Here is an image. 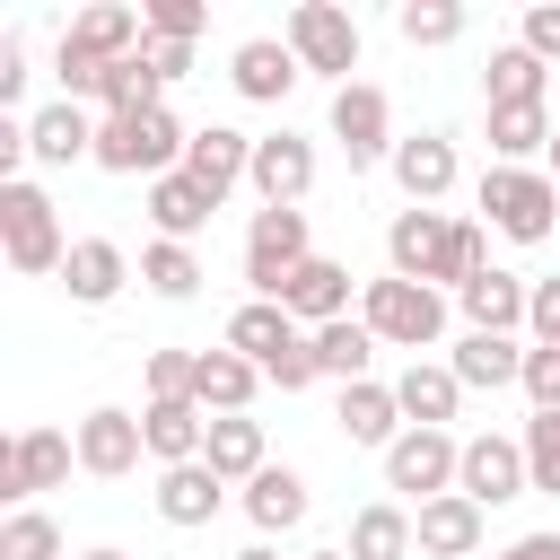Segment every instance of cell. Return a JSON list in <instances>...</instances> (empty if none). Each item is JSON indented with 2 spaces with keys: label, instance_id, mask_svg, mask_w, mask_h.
I'll return each instance as SVG.
<instances>
[{
  "label": "cell",
  "instance_id": "obj_1",
  "mask_svg": "<svg viewBox=\"0 0 560 560\" xmlns=\"http://www.w3.org/2000/svg\"><path fill=\"white\" fill-rule=\"evenodd\" d=\"M385 262H394V280H446V289H464V280H481L490 271V228L481 219H446V210H402L394 228H385Z\"/></svg>",
  "mask_w": 560,
  "mask_h": 560
},
{
  "label": "cell",
  "instance_id": "obj_2",
  "mask_svg": "<svg viewBox=\"0 0 560 560\" xmlns=\"http://www.w3.org/2000/svg\"><path fill=\"white\" fill-rule=\"evenodd\" d=\"M140 44H149V18H140V9H122V0L79 9L70 35H61V52H52V70H61V105L96 96V79H105L122 52H140Z\"/></svg>",
  "mask_w": 560,
  "mask_h": 560
},
{
  "label": "cell",
  "instance_id": "obj_3",
  "mask_svg": "<svg viewBox=\"0 0 560 560\" xmlns=\"http://www.w3.org/2000/svg\"><path fill=\"white\" fill-rule=\"evenodd\" d=\"M184 149H192V131L166 114V105H149V114H105L96 122V166H114V175H175L184 166Z\"/></svg>",
  "mask_w": 560,
  "mask_h": 560
},
{
  "label": "cell",
  "instance_id": "obj_4",
  "mask_svg": "<svg viewBox=\"0 0 560 560\" xmlns=\"http://www.w3.org/2000/svg\"><path fill=\"white\" fill-rule=\"evenodd\" d=\"M0 254H9V271L18 280H44V271H61L70 262V245H61V219H52V201L18 175V184H0Z\"/></svg>",
  "mask_w": 560,
  "mask_h": 560
},
{
  "label": "cell",
  "instance_id": "obj_5",
  "mask_svg": "<svg viewBox=\"0 0 560 560\" xmlns=\"http://www.w3.org/2000/svg\"><path fill=\"white\" fill-rule=\"evenodd\" d=\"M481 219H490L499 236H516V245H542L551 219H560V184L534 175V166H490V175H481Z\"/></svg>",
  "mask_w": 560,
  "mask_h": 560
},
{
  "label": "cell",
  "instance_id": "obj_6",
  "mask_svg": "<svg viewBox=\"0 0 560 560\" xmlns=\"http://www.w3.org/2000/svg\"><path fill=\"white\" fill-rule=\"evenodd\" d=\"M359 324H368L376 341H394V350H429V341L446 332V298L420 289V280H368Z\"/></svg>",
  "mask_w": 560,
  "mask_h": 560
},
{
  "label": "cell",
  "instance_id": "obj_7",
  "mask_svg": "<svg viewBox=\"0 0 560 560\" xmlns=\"http://www.w3.org/2000/svg\"><path fill=\"white\" fill-rule=\"evenodd\" d=\"M289 52H298V70H324V79L350 88V70H359V18L332 9V0H298L289 9Z\"/></svg>",
  "mask_w": 560,
  "mask_h": 560
},
{
  "label": "cell",
  "instance_id": "obj_8",
  "mask_svg": "<svg viewBox=\"0 0 560 560\" xmlns=\"http://www.w3.org/2000/svg\"><path fill=\"white\" fill-rule=\"evenodd\" d=\"M455 472H464V446L446 438V429H402L394 446H385V490H402V499H446L455 490Z\"/></svg>",
  "mask_w": 560,
  "mask_h": 560
},
{
  "label": "cell",
  "instance_id": "obj_9",
  "mask_svg": "<svg viewBox=\"0 0 560 560\" xmlns=\"http://www.w3.org/2000/svg\"><path fill=\"white\" fill-rule=\"evenodd\" d=\"M455 490H464L472 508H508V499H525V490H534V472H525V438H499V429L464 438V472H455Z\"/></svg>",
  "mask_w": 560,
  "mask_h": 560
},
{
  "label": "cell",
  "instance_id": "obj_10",
  "mask_svg": "<svg viewBox=\"0 0 560 560\" xmlns=\"http://www.w3.org/2000/svg\"><path fill=\"white\" fill-rule=\"evenodd\" d=\"M332 140H341V158H350V166L394 158V105H385V88H368V79L332 88Z\"/></svg>",
  "mask_w": 560,
  "mask_h": 560
},
{
  "label": "cell",
  "instance_id": "obj_11",
  "mask_svg": "<svg viewBox=\"0 0 560 560\" xmlns=\"http://www.w3.org/2000/svg\"><path fill=\"white\" fill-rule=\"evenodd\" d=\"M315 245H306V210H254V228H245V280L262 289V298H280V280L306 262Z\"/></svg>",
  "mask_w": 560,
  "mask_h": 560
},
{
  "label": "cell",
  "instance_id": "obj_12",
  "mask_svg": "<svg viewBox=\"0 0 560 560\" xmlns=\"http://www.w3.org/2000/svg\"><path fill=\"white\" fill-rule=\"evenodd\" d=\"M70 464H79V438H61V429H26V438H9V455H0V499H35V490H52V481H70Z\"/></svg>",
  "mask_w": 560,
  "mask_h": 560
},
{
  "label": "cell",
  "instance_id": "obj_13",
  "mask_svg": "<svg viewBox=\"0 0 560 560\" xmlns=\"http://www.w3.org/2000/svg\"><path fill=\"white\" fill-rule=\"evenodd\" d=\"M271 306H289L306 332H324V324H341V315H350V271H341L332 254H306V262L280 280V298H271Z\"/></svg>",
  "mask_w": 560,
  "mask_h": 560
},
{
  "label": "cell",
  "instance_id": "obj_14",
  "mask_svg": "<svg viewBox=\"0 0 560 560\" xmlns=\"http://www.w3.org/2000/svg\"><path fill=\"white\" fill-rule=\"evenodd\" d=\"M245 184L262 192V210H298V201H306V184H315V149H306L298 131L254 140V175H245Z\"/></svg>",
  "mask_w": 560,
  "mask_h": 560
},
{
  "label": "cell",
  "instance_id": "obj_15",
  "mask_svg": "<svg viewBox=\"0 0 560 560\" xmlns=\"http://www.w3.org/2000/svg\"><path fill=\"white\" fill-rule=\"evenodd\" d=\"M228 350H236V359H254V368L271 376V368H280L289 350H306V324H298L289 306L254 298V306H236V315H228Z\"/></svg>",
  "mask_w": 560,
  "mask_h": 560
},
{
  "label": "cell",
  "instance_id": "obj_16",
  "mask_svg": "<svg viewBox=\"0 0 560 560\" xmlns=\"http://www.w3.org/2000/svg\"><path fill=\"white\" fill-rule=\"evenodd\" d=\"M140 455H149V429H140L131 411H114V402H105V411H88V420H79V472L122 481Z\"/></svg>",
  "mask_w": 560,
  "mask_h": 560
},
{
  "label": "cell",
  "instance_id": "obj_17",
  "mask_svg": "<svg viewBox=\"0 0 560 560\" xmlns=\"http://www.w3.org/2000/svg\"><path fill=\"white\" fill-rule=\"evenodd\" d=\"M481 516H490V508H472L464 490H446V499L411 508V542H420L429 560H472V551H481Z\"/></svg>",
  "mask_w": 560,
  "mask_h": 560
},
{
  "label": "cell",
  "instance_id": "obj_18",
  "mask_svg": "<svg viewBox=\"0 0 560 560\" xmlns=\"http://www.w3.org/2000/svg\"><path fill=\"white\" fill-rule=\"evenodd\" d=\"M262 385H271V376H262L254 359H236V350H192V402H201L210 420L245 411V402H254Z\"/></svg>",
  "mask_w": 560,
  "mask_h": 560
},
{
  "label": "cell",
  "instance_id": "obj_19",
  "mask_svg": "<svg viewBox=\"0 0 560 560\" xmlns=\"http://www.w3.org/2000/svg\"><path fill=\"white\" fill-rule=\"evenodd\" d=\"M184 175H192L210 201H228V184L254 175V140L228 131V122H210V131H192V149H184Z\"/></svg>",
  "mask_w": 560,
  "mask_h": 560
},
{
  "label": "cell",
  "instance_id": "obj_20",
  "mask_svg": "<svg viewBox=\"0 0 560 560\" xmlns=\"http://www.w3.org/2000/svg\"><path fill=\"white\" fill-rule=\"evenodd\" d=\"M394 184L411 192V210H429L438 192H455V140H446V131L394 140Z\"/></svg>",
  "mask_w": 560,
  "mask_h": 560
},
{
  "label": "cell",
  "instance_id": "obj_21",
  "mask_svg": "<svg viewBox=\"0 0 560 560\" xmlns=\"http://www.w3.org/2000/svg\"><path fill=\"white\" fill-rule=\"evenodd\" d=\"M122 280H131V262H122V245H114V236H79V245H70V262H61V289H70L79 306H105Z\"/></svg>",
  "mask_w": 560,
  "mask_h": 560
},
{
  "label": "cell",
  "instance_id": "obj_22",
  "mask_svg": "<svg viewBox=\"0 0 560 560\" xmlns=\"http://www.w3.org/2000/svg\"><path fill=\"white\" fill-rule=\"evenodd\" d=\"M394 402H402V420H411V429H446V420H455V402H464V385H455V368L411 359V368L394 376Z\"/></svg>",
  "mask_w": 560,
  "mask_h": 560
},
{
  "label": "cell",
  "instance_id": "obj_23",
  "mask_svg": "<svg viewBox=\"0 0 560 560\" xmlns=\"http://www.w3.org/2000/svg\"><path fill=\"white\" fill-rule=\"evenodd\" d=\"M332 420H341L350 446H394V438H402V402H394V385H376V376H368V385H341V411H332Z\"/></svg>",
  "mask_w": 560,
  "mask_h": 560
},
{
  "label": "cell",
  "instance_id": "obj_24",
  "mask_svg": "<svg viewBox=\"0 0 560 560\" xmlns=\"http://www.w3.org/2000/svg\"><path fill=\"white\" fill-rule=\"evenodd\" d=\"M219 499H228V481H219L210 464H166V472H158V516H166V525H210Z\"/></svg>",
  "mask_w": 560,
  "mask_h": 560
},
{
  "label": "cell",
  "instance_id": "obj_25",
  "mask_svg": "<svg viewBox=\"0 0 560 560\" xmlns=\"http://www.w3.org/2000/svg\"><path fill=\"white\" fill-rule=\"evenodd\" d=\"M228 79H236V96L280 105V96H289V79H298V52H289V44H271V35H254V44H236Z\"/></svg>",
  "mask_w": 560,
  "mask_h": 560
},
{
  "label": "cell",
  "instance_id": "obj_26",
  "mask_svg": "<svg viewBox=\"0 0 560 560\" xmlns=\"http://www.w3.org/2000/svg\"><path fill=\"white\" fill-rule=\"evenodd\" d=\"M26 158H44V166H79V158H96V122H88L79 105H44V114L26 122Z\"/></svg>",
  "mask_w": 560,
  "mask_h": 560
},
{
  "label": "cell",
  "instance_id": "obj_27",
  "mask_svg": "<svg viewBox=\"0 0 560 560\" xmlns=\"http://www.w3.org/2000/svg\"><path fill=\"white\" fill-rule=\"evenodd\" d=\"M455 298H464L472 332H516V324H525V306H534V289H525L516 271H481V280H464Z\"/></svg>",
  "mask_w": 560,
  "mask_h": 560
},
{
  "label": "cell",
  "instance_id": "obj_28",
  "mask_svg": "<svg viewBox=\"0 0 560 560\" xmlns=\"http://www.w3.org/2000/svg\"><path fill=\"white\" fill-rule=\"evenodd\" d=\"M140 429H149V455H158V464H201L210 411H201V402H149Z\"/></svg>",
  "mask_w": 560,
  "mask_h": 560
},
{
  "label": "cell",
  "instance_id": "obj_29",
  "mask_svg": "<svg viewBox=\"0 0 560 560\" xmlns=\"http://www.w3.org/2000/svg\"><path fill=\"white\" fill-rule=\"evenodd\" d=\"M210 210H219V201H210L184 166L149 184V219H158V236H175V245H184V236H201V228H210Z\"/></svg>",
  "mask_w": 560,
  "mask_h": 560
},
{
  "label": "cell",
  "instance_id": "obj_30",
  "mask_svg": "<svg viewBox=\"0 0 560 560\" xmlns=\"http://www.w3.org/2000/svg\"><path fill=\"white\" fill-rule=\"evenodd\" d=\"M446 368H455V385H525V350L508 332H464Z\"/></svg>",
  "mask_w": 560,
  "mask_h": 560
},
{
  "label": "cell",
  "instance_id": "obj_31",
  "mask_svg": "<svg viewBox=\"0 0 560 560\" xmlns=\"http://www.w3.org/2000/svg\"><path fill=\"white\" fill-rule=\"evenodd\" d=\"M201 464H210L219 481H254V472H262V420H245V411L210 420V438H201Z\"/></svg>",
  "mask_w": 560,
  "mask_h": 560
},
{
  "label": "cell",
  "instance_id": "obj_32",
  "mask_svg": "<svg viewBox=\"0 0 560 560\" xmlns=\"http://www.w3.org/2000/svg\"><path fill=\"white\" fill-rule=\"evenodd\" d=\"M245 516H254L262 534H289V525H306V481H298L289 464H262V472L245 481Z\"/></svg>",
  "mask_w": 560,
  "mask_h": 560
},
{
  "label": "cell",
  "instance_id": "obj_33",
  "mask_svg": "<svg viewBox=\"0 0 560 560\" xmlns=\"http://www.w3.org/2000/svg\"><path fill=\"white\" fill-rule=\"evenodd\" d=\"M350 560H411V508H394V499H376V508H359L350 516V542H341Z\"/></svg>",
  "mask_w": 560,
  "mask_h": 560
},
{
  "label": "cell",
  "instance_id": "obj_34",
  "mask_svg": "<svg viewBox=\"0 0 560 560\" xmlns=\"http://www.w3.org/2000/svg\"><path fill=\"white\" fill-rule=\"evenodd\" d=\"M481 96H490V114H499V105H542V61H534L525 44H499L490 70H481Z\"/></svg>",
  "mask_w": 560,
  "mask_h": 560
},
{
  "label": "cell",
  "instance_id": "obj_35",
  "mask_svg": "<svg viewBox=\"0 0 560 560\" xmlns=\"http://www.w3.org/2000/svg\"><path fill=\"white\" fill-rule=\"evenodd\" d=\"M368 359H376V332H368V324H350V315H341V324H324V332H315V368H324V376L368 385Z\"/></svg>",
  "mask_w": 560,
  "mask_h": 560
},
{
  "label": "cell",
  "instance_id": "obj_36",
  "mask_svg": "<svg viewBox=\"0 0 560 560\" xmlns=\"http://www.w3.org/2000/svg\"><path fill=\"white\" fill-rule=\"evenodd\" d=\"M490 149H499V166H525L534 149H551V114L542 105H499L490 114Z\"/></svg>",
  "mask_w": 560,
  "mask_h": 560
},
{
  "label": "cell",
  "instance_id": "obj_37",
  "mask_svg": "<svg viewBox=\"0 0 560 560\" xmlns=\"http://www.w3.org/2000/svg\"><path fill=\"white\" fill-rule=\"evenodd\" d=\"M158 88H166V79H158V70H149L140 52H122V61H114V70L96 79V96H105V114H149V105H158Z\"/></svg>",
  "mask_w": 560,
  "mask_h": 560
},
{
  "label": "cell",
  "instance_id": "obj_38",
  "mask_svg": "<svg viewBox=\"0 0 560 560\" xmlns=\"http://www.w3.org/2000/svg\"><path fill=\"white\" fill-rule=\"evenodd\" d=\"M140 280H149L158 298H192V289H201V262H192V245H175V236H158V245L140 254Z\"/></svg>",
  "mask_w": 560,
  "mask_h": 560
},
{
  "label": "cell",
  "instance_id": "obj_39",
  "mask_svg": "<svg viewBox=\"0 0 560 560\" xmlns=\"http://www.w3.org/2000/svg\"><path fill=\"white\" fill-rule=\"evenodd\" d=\"M402 44H455L464 35V0H402Z\"/></svg>",
  "mask_w": 560,
  "mask_h": 560
},
{
  "label": "cell",
  "instance_id": "obj_40",
  "mask_svg": "<svg viewBox=\"0 0 560 560\" xmlns=\"http://www.w3.org/2000/svg\"><path fill=\"white\" fill-rule=\"evenodd\" d=\"M0 560H61V525L35 516V508H18V516L0 525Z\"/></svg>",
  "mask_w": 560,
  "mask_h": 560
},
{
  "label": "cell",
  "instance_id": "obj_41",
  "mask_svg": "<svg viewBox=\"0 0 560 560\" xmlns=\"http://www.w3.org/2000/svg\"><path fill=\"white\" fill-rule=\"evenodd\" d=\"M525 472H534V490H560V411L525 420Z\"/></svg>",
  "mask_w": 560,
  "mask_h": 560
},
{
  "label": "cell",
  "instance_id": "obj_42",
  "mask_svg": "<svg viewBox=\"0 0 560 560\" xmlns=\"http://www.w3.org/2000/svg\"><path fill=\"white\" fill-rule=\"evenodd\" d=\"M140 18H149V35H158V44H192V35L210 26V9H201V0H149Z\"/></svg>",
  "mask_w": 560,
  "mask_h": 560
},
{
  "label": "cell",
  "instance_id": "obj_43",
  "mask_svg": "<svg viewBox=\"0 0 560 560\" xmlns=\"http://www.w3.org/2000/svg\"><path fill=\"white\" fill-rule=\"evenodd\" d=\"M149 402H192V350H149Z\"/></svg>",
  "mask_w": 560,
  "mask_h": 560
},
{
  "label": "cell",
  "instance_id": "obj_44",
  "mask_svg": "<svg viewBox=\"0 0 560 560\" xmlns=\"http://www.w3.org/2000/svg\"><path fill=\"white\" fill-rule=\"evenodd\" d=\"M525 394H534V411H560V350H525Z\"/></svg>",
  "mask_w": 560,
  "mask_h": 560
},
{
  "label": "cell",
  "instance_id": "obj_45",
  "mask_svg": "<svg viewBox=\"0 0 560 560\" xmlns=\"http://www.w3.org/2000/svg\"><path fill=\"white\" fill-rule=\"evenodd\" d=\"M516 44H525L534 61H560V9H551V0H534V9H525V26H516Z\"/></svg>",
  "mask_w": 560,
  "mask_h": 560
},
{
  "label": "cell",
  "instance_id": "obj_46",
  "mask_svg": "<svg viewBox=\"0 0 560 560\" xmlns=\"http://www.w3.org/2000/svg\"><path fill=\"white\" fill-rule=\"evenodd\" d=\"M525 324H534V341H542V350H560V280H534V306H525Z\"/></svg>",
  "mask_w": 560,
  "mask_h": 560
},
{
  "label": "cell",
  "instance_id": "obj_47",
  "mask_svg": "<svg viewBox=\"0 0 560 560\" xmlns=\"http://www.w3.org/2000/svg\"><path fill=\"white\" fill-rule=\"evenodd\" d=\"M140 61H149L158 79H184V70H192V44H158V35H149V44H140Z\"/></svg>",
  "mask_w": 560,
  "mask_h": 560
},
{
  "label": "cell",
  "instance_id": "obj_48",
  "mask_svg": "<svg viewBox=\"0 0 560 560\" xmlns=\"http://www.w3.org/2000/svg\"><path fill=\"white\" fill-rule=\"evenodd\" d=\"M18 88H26V44L0 35V105H18Z\"/></svg>",
  "mask_w": 560,
  "mask_h": 560
},
{
  "label": "cell",
  "instance_id": "obj_49",
  "mask_svg": "<svg viewBox=\"0 0 560 560\" xmlns=\"http://www.w3.org/2000/svg\"><path fill=\"white\" fill-rule=\"evenodd\" d=\"M499 560H560V534H516Z\"/></svg>",
  "mask_w": 560,
  "mask_h": 560
},
{
  "label": "cell",
  "instance_id": "obj_50",
  "mask_svg": "<svg viewBox=\"0 0 560 560\" xmlns=\"http://www.w3.org/2000/svg\"><path fill=\"white\" fill-rule=\"evenodd\" d=\"M236 560H280V551H271V542H245V551H236Z\"/></svg>",
  "mask_w": 560,
  "mask_h": 560
},
{
  "label": "cell",
  "instance_id": "obj_51",
  "mask_svg": "<svg viewBox=\"0 0 560 560\" xmlns=\"http://www.w3.org/2000/svg\"><path fill=\"white\" fill-rule=\"evenodd\" d=\"M551 184H560V131H551Z\"/></svg>",
  "mask_w": 560,
  "mask_h": 560
},
{
  "label": "cell",
  "instance_id": "obj_52",
  "mask_svg": "<svg viewBox=\"0 0 560 560\" xmlns=\"http://www.w3.org/2000/svg\"><path fill=\"white\" fill-rule=\"evenodd\" d=\"M306 560H350V551H306Z\"/></svg>",
  "mask_w": 560,
  "mask_h": 560
},
{
  "label": "cell",
  "instance_id": "obj_53",
  "mask_svg": "<svg viewBox=\"0 0 560 560\" xmlns=\"http://www.w3.org/2000/svg\"><path fill=\"white\" fill-rule=\"evenodd\" d=\"M88 560H122V551H88Z\"/></svg>",
  "mask_w": 560,
  "mask_h": 560
}]
</instances>
